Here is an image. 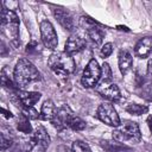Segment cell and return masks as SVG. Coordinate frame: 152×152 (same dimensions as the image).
I'll list each match as a JSON object with an SVG mask.
<instances>
[{"instance_id":"18","label":"cell","mask_w":152,"mask_h":152,"mask_svg":"<svg viewBox=\"0 0 152 152\" xmlns=\"http://www.w3.org/2000/svg\"><path fill=\"white\" fill-rule=\"evenodd\" d=\"M17 128H18L21 133H25V134H30V133L32 132V127H31V124H30V121H28V118L25 116L23 113L19 115Z\"/></svg>"},{"instance_id":"22","label":"cell","mask_w":152,"mask_h":152,"mask_svg":"<svg viewBox=\"0 0 152 152\" xmlns=\"http://www.w3.org/2000/svg\"><path fill=\"white\" fill-rule=\"evenodd\" d=\"M21 112L25 116H27L28 119H38L39 114L38 112L33 108V107H28V106H23L21 107Z\"/></svg>"},{"instance_id":"8","label":"cell","mask_w":152,"mask_h":152,"mask_svg":"<svg viewBox=\"0 0 152 152\" xmlns=\"http://www.w3.org/2000/svg\"><path fill=\"white\" fill-rule=\"evenodd\" d=\"M39 28H40V37H42V40L45 48L50 50H55L57 48L58 39H57V33L52 24L49 20H43L39 24Z\"/></svg>"},{"instance_id":"12","label":"cell","mask_w":152,"mask_h":152,"mask_svg":"<svg viewBox=\"0 0 152 152\" xmlns=\"http://www.w3.org/2000/svg\"><path fill=\"white\" fill-rule=\"evenodd\" d=\"M151 52H152V36L141 38L134 48L135 56L140 58H146Z\"/></svg>"},{"instance_id":"20","label":"cell","mask_w":152,"mask_h":152,"mask_svg":"<svg viewBox=\"0 0 152 152\" xmlns=\"http://www.w3.org/2000/svg\"><path fill=\"white\" fill-rule=\"evenodd\" d=\"M112 69L109 66L108 63H103L102 68H101V77H100V81L101 83H108V82H112Z\"/></svg>"},{"instance_id":"6","label":"cell","mask_w":152,"mask_h":152,"mask_svg":"<svg viewBox=\"0 0 152 152\" xmlns=\"http://www.w3.org/2000/svg\"><path fill=\"white\" fill-rule=\"evenodd\" d=\"M100 77H101V68L99 66L97 61L95 58H91L83 70L81 82L83 87L93 88L97 86V83L100 82Z\"/></svg>"},{"instance_id":"16","label":"cell","mask_w":152,"mask_h":152,"mask_svg":"<svg viewBox=\"0 0 152 152\" xmlns=\"http://www.w3.org/2000/svg\"><path fill=\"white\" fill-rule=\"evenodd\" d=\"M102 146L108 152H131V148L119 141H103Z\"/></svg>"},{"instance_id":"14","label":"cell","mask_w":152,"mask_h":152,"mask_svg":"<svg viewBox=\"0 0 152 152\" xmlns=\"http://www.w3.org/2000/svg\"><path fill=\"white\" fill-rule=\"evenodd\" d=\"M133 64V58L132 55L127 50H121L119 52V69L122 75H126Z\"/></svg>"},{"instance_id":"25","label":"cell","mask_w":152,"mask_h":152,"mask_svg":"<svg viewBox=\"0 0 152 152\" xmlns=\"http://www.w3.org/2000/svg\"><path fill=\"white\" fill-rule=\"evenodd\" d=\"M0 145H1V150L5 151V150H7L12 145V140L10 138H6L5 134L1 133V142H0Z\"/></svg>"},{"instance_id":"23","label":"cell","mask_w":152,"mask_h":152,"mask_svg":"<svg viewBox=\"0 0 152 152\" xmlns=\"http://www.w3.org/2000/svg\"><path fill=\"white\" fill-rule=\"evenodd\" d=\"M80 25L84 28V30H89V28H91V27H95V26H97V24L93 20V19H90V18H88V17H81V19H80Z\"/></svg>"},{"instance_id":"27","label":"cell","mask_w":152,"mask_h":152,"mask_svg":"<svg viewBox=\"0 0 152 152\" xmlns=\"http://www.w3.org/2000/svg\"><path fill=\"white\" fill-rule=\"evenodd\" d=\"M147 77L152 80V59H150L147 63Z\"/></svg>"},{"instance_id":"5","label":"cell","mask_w":152,"mask_h":152,"mask_svg":"<svg viewBox=\"0 0 152 152\" xmlns=\"http://www.w3.org/2000/svg\"><path fill=\"white\" fill-rule=\"evenodd\" d=\"M50 145V137L43 126H38L27 142V152H45Z\"/></svg>"},{"instance_id":"4","label":"cell","mask_w":152,"mask_h":152,"mask_svg":"<svg viewBox=\"0 0 152 152\" xmlns=\"http://www.w3.org/2000/svg\"><path fill=\"white\" fill-rule=\"evenodd\" d=\"M48 65L50 69L59 76H68L74 72L75 70V61L65 51L61 52H53L48 61Z\"/></svg>"},{"instance_id":"11","label":"cell","mask_w":152,"mask_h":152,"mask_svg":"<svg viewBox=\"0 0 152 152\" xmlns=\"http://www.w3.org/2000/svg\"><path fill=\"white\" fill-rule=\"evenodd\" d=\"M84 48H86V39L82 36L76 33L71 34L65 43V52H68L69 55L80 52Z\"/></svg>"},{"instance_id":"13","label":"cell","mask_w":152,"mask_h":152,"mask_svg":"<svg viewBox=\"0 0 152 152\" xmlns=\"http://www.w3.org/2000/svg\"><path fill=\"white\" fill-rule=\"evenodd\" d=\"M42 94L38 91H24V90H17V97L19 99L20 103L23 106H28V107H33V104H36L39 99H40Z\"/></svg>"},{"instance_id":"29","label":"cell","mask_w":152,"mask_h":152,"mask_svg":"<svg viewBox=\"0 0 152 152\" xmlns=\"http://www.w3.org/2000/svg\"><path fill=\"white\" fill-rule=\"evenodd\" d=\"M5 53H6V46H5V43L2 42L1 43V55L5 56Z\"/></svg>"},{"instance_id":"30","label":"cell","mask_w":152,"mask_h":152,"mask_svg":"<svg viewBox=\"0 0 152 152\" xmlns=\"http://www.w3.org/2000/svg\"><path fill=\"white\" fill-rule=\"evenodd\" d=\"M148 127H150V129H151V132H152V116L148 119Z\"/></svg>"},{"instance_id":"17","label":"cell","mask_w":152,"mask_h":152,"mask_svg":"<svg viewBox=\"0 0 152 152\" xmlns=\"http://www.w3.org/2000/svg\"><path fill=\"white\" fill-rule=\"evenodd\" d=\"M87 33H88L89 39H90L95 45H100V44L102 43V40H103V32H102V30H101L100 27H97V26L91 27V28H89V30L87 31Z\"/></svg>"},{"instance_id":"10","label":"cell","mask_w":152,"mask_h":152,"mask_svg":"<svg viewBox=\"0 0 152 152\" xmlns=\"http://www.w3.org/2000/svg\"><path fill=\"white\" fill-rule=\"evenodd\" d=\"M52 12H53L55 18L57 19V21L61 24V26L63 28H65L68 31L74 30V26H75L74 19H72V15L68 11H65L64 8H61V7H55L52 10Z\"/></svg>"},{"instance_id":"19","label":"cell","mask_w":152,"mask_h":152,"mask_svg":"<svg viewBox=\"0 0 152 152\" xmlns=\"http://www.w3.org/2000/svg\"><path fill=\"white\" fill-rule=\"evenodd\" d=\"M148 108L144 104H138V103H131L126 107V112H128L129 114H133V115H141V114H145L147 113Z\"/></svg>"},{"instance_id":"24","label":"cell","mask_w":152,"mask_h":152,"mask_svg":"<svg viewBox=\"0 0 152 152\" xmlns=\"http://www.w3.org/2000/svg\"><path fill=\"white\" fill-rule=\"evenodd\" d=\"M112 52H113V44L112 43H106L102 48H101V56L103 57V58H107V57H109L110 55H112Z\"/></svg>"},{"instance_id":"7","label":"cell","mask_w":152,"mask_h":152,"mask_svg":"<svg viewBox=\"0 0 152 152\" xmlns=\"http://www.w3.org/2000/svg\"><path fill=\"white\" fill-rule=\"evenodd\" d=\"M96 118L102 121L103 124L112 126V127H118L121 122H120V118L114 108V106L109 102H104L101 103L96 110Z\"/></svg>"},{"instance_id":"2","label":"cell","mask_w":152,"mask_h":152,"mask_svg":"<svg viewBox=\"0 0 152 152\" xmlns=\"http://www.w3.org/2000/svg\"><path fill=\"white\" fill-rule=\"evenodd\" d=\"M1 31L11 40L13 46H18L19 42V18L13 10H7L6 7L1 8Z\"/></svg>"},{"instance_id":"28","label":"cell","mask_w":152,"mask_h":152,"mask_svg":"<svg viewBox=\"0 0 152 152\" xmlns=\"http://www.w3.org/2000/svg\"><path fill=\"white\" fill-rule=\"evenodd\" d=\"M1 112L4 113V116L5 118H7V119H11V118H13V115H12V113L11 112H8V110H6V109H1Z\"/></svg>"},{"instance_id":"21","label":"cell","mask_w":152,"mask_h":152,"mask_svg":"<svg viewBox=\"0 0 152 152\" xmlns=\"http://www.w3.org/2000/svg\"><path fill=\"white\" fill-rule=\"evenodd\" d=\"M72 152H91L88 144L81 140H76L72 142Z\"/></svg>"},{"instance_id":"1","label":"cell","mask_w":152,"mask_h":152,"mask_svg":"<svg viewBox=\"0 0 152 152\" xmlns=\"http://www.w3.org/2000/svg\"><path fill=\"white\" fill-rule=\"evenodd\" d=\"M13 78L19 88H25L32 82L39 81L40 72L39 70L26 58H21L17 62L14 70H13Z\"/></svg>"},{"instance_id":"3","label":"cell","mask_w":152,"mask_h":152,"mask_svg":"<svg viewBox=\"0 0 152 152\" xmlns=\"http://www.w3.org/2000/svg\"><path fill=\"white\" fill-rule=\"evenodd\" d=\"M113 139L122 144H138L141 140V133L138 124L133 121H124L113 131Z\"/></svg>"},{"instance_id":"15","label":"cell","mask_w":152,"mask_h":152,"mask_svg":"<svg viewBox=\"0 0 152 152\" xmlns=\"http://www.w3.org/2000/svg\"><path fill=\"white\" fill-rule=\"evenodd\" d=\"M57 114V110H56V107L53 104V102L51 100H46L43 106H42V110H40V118L44 119V120H49V121H52L55 119Z\"/></svg>"},{"instance_id":"9","label":"cell","mask_w":152,"mask_h":152,"mask_svg":"<svg viewBox=\"0 0 152 152\" xmlns=\"http://www.w3.org/2000/svg\"><path fill=\"white\" fill-rule=\"evenodd\" d=\"M96 91L104 99L109 100V101H118L121 97L120 94V89L119 87L113 83V82H108V83H101L97 88Z\"/></svg>"},{"instance_id":"26","label":"cell","mask_w":152,"mask_h":152,"mask_svg":"<svg viewBox=\"0 0 152 152\" xmlns=\"http://www.w3.org/2000/svg\"><path fill=\"white\" fill-rule=\"evenodd\" d=\"M38 44L36 43V42H31V43H28L27 44V46H26V52L27 53H33V52H36V51H38Z\"/></svg>"}]
</instances>
